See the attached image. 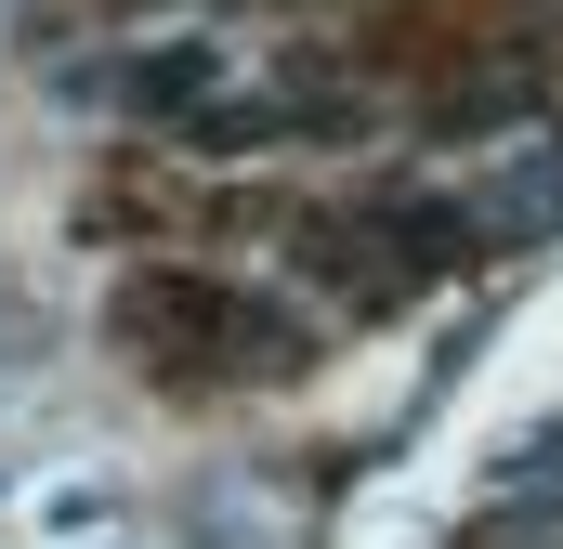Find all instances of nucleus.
Returning <instances> with one entry per match:
<instances>
[{
    "instance_id": "obj_1",
    "label": "nucleus",
    "mask_w": 563,
    "mask_h": 549,
    "mask_svg": "<svg viewBox=\"0 0 563 549\" xmlns=\"http://www.w3.org/2000/svg\"><path fill=\"white\" fill-rule=\"evenodd\" d=\"M106 92H119L132 119H210V105H223L236 79H223V53H210V40H170V53H132V66H119Z\"/></svg>"
}]
</instances>
